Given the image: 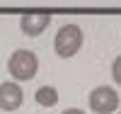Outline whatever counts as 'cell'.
I'll list each match as a JSON object with an SVG mask.
<instances>
[{
    "label": "cell",
    "instance_id": "9c48e42d",
    "mask_svg": "<svg viewBox=\"0 0 121 114\" xmlns=\"http://www.w3.org/2000/svg\"><path fill=\"white\" fill-rule=\"evenodd\" d=\"M119 114H121V112H119Z\"/></svg>",
    "mask_w": 121,
    "mask_h": 114
},
{
    "label": "cell",
    "instance_id": "ba28073f",
    "mask_svg": "<svg viewBox=\"0 0 121 114\" xmlns=\"http://www.w3.org/2000/svg\"><path fill=\"white\" fill-rule=\"evenodd\" d=\"M63 114H85V112H82V109H65Z\"/></svg>",
    "mask_w": 121,
    "mask_h": 114
},
{
    "label": "cell",
    "instance_id": "5b68a950",
    "mask_svg": "<svg viewBox=\"0 0 121 114\" xmlns=\"http://www.w3.org/2000/svg\"><path fill=\"white\" fill-rule=\"evenodd\" d=\"M48 22H51V17H48V15H44V12H32V15H24L22 19H19V27H22V32H24L27 36H39V34L48 27Z\"/></svg>",
    "mask_w": 121,
    "mask_h": 114
},
{
    "label": "cell",
    "instance_id": "8992f818",
    "mask_svg": "<svg viewBox=\"0 0 121 114\" xmlns=\"http://www.w3.org/2000/svg\"><path fill=\"white\" fill-rule=\"evenodd\" d=\"M34 100H36L39 107H53L56 102H58V92H56V87H51V85H44V87L36 90Z\"/></svg>",
    "mask_w": 121,
    "mask_h": 114
},
{
    "label": "cell",
    "instance_id": "7a4b0ae2",
    "mask_svg": "<svg viewBox=\"0 0 121 114\" xmlns=\"http://www.w3.org/2000/svg\"><path fill=\"white\" fill-rule=\"evenodd\" d=\"M7 68H10V73H12L15 80H32L36 75V70H39V58L32 51L19 49V51H15V54L10 56Z\"/></svg>",
    "mask_w": 121,
    "mask_h": 114
},
{
    "label": "cell",
    "instance_id": "3957f363",
    "mask_svg": "<svg viewBox=\"0 0 121 114\" xmlns=\"http://www.w3.org/2000/svg\"><path fill=\"white\" fill-rule=\"evenodd\" d=\"M90 109H92L95 114H114L119 109V95L114 87H95L92 92H90Z\"/></svg>",
    "mask_w": 121,
    "mask_h": 114
},
{
    "label": "cell",
    "instance_id": "6da1fadb",
    "mask_svg": "<svg viewBox=\"0 0 121 114\" xmlns=\"http://www.w3.org/2000/svg\"><path fill=\"white\" fill-rule=\"evenodd\" d=\"M53 46H56V54L60 58L75 56L80 51V46H82V29L78 24H63L53 39Z\"/></svg>",
    "mask_w": 121,
    "mask_h": 114
},
{
    "label": "cell",
    "instance_id": "52a82bcc",
    "mask_svg": "<svg viewBox=\"0 0 121 114\" xmlns=\"http://www.w3.org/2000/svg\"><path fill=\"white\" fill-rule=\"evenodd\" d=\"M112 75L116 80V85H121V56L114 61V66H112Z\"/></svg>",
    "mask_w": 121,
    "mask_h": 114
},
{
    "label": "cell",
    "instance_id": "277c9868",
    "mask_svg": "<svg viewBox=\"0 0 121 114\" xmlns=\"http://www.w3.org/2000/svg\"><path fill=\"white\" fill-rule=\"evenodd\" d=\"M22 100H24V92L17 82H3L0 85V109L15 112L22 107Z\"/></svg>",
    "mask_w": 121,
    "mask_h": 114
}]
</instances>
